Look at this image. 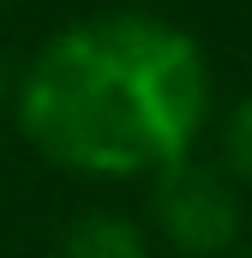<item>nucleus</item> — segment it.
<instances>
[{
	"label": "nucleus",
	"instance_id": "1",
	"mask_svg": "<svg viewBox=\"0 0 252 258\" xmlns=\"http://www.w3.org/2000/svg\"><path fill=\"white\" fill-rule=\"evenodd\" d=\"M210 120V66L150 12H96L42 42L18 84L24 138L72 174H156Z\"/></svg>",
	"mask_w": 252,
	"mask_h": 258
},
{
	"label": "nucleus",
	"instance_id": "2",
	"mask_svg": "<svg viewBox=\"0 0 252 258\" xmlns=\"http://www.w3.org/2000/svg\"><path fill=\"white\" fill-rule=\"evenodd\" d=\"M150 222L180 258H216L240 240V198H234V186L216 168L180 156V162L156 168Z\"/></svg>",
	"mask_w": 252,
	"mask_h": 258
},
{
	"label": "nucleus",
	"instance_id": "3",
	"mask_svg": "<svg viewBox=\"0 0 252 258\" xmlns=\"http://www.w3.org/2000/svg\"><path fill=\"white\" fill-rule=\"evenodd\" d=\"M60 258H150V246H144V234H138L126 216L96 210V216H78V222L66 228Z\"/></svg>",
	"mask_w": 252,
	"mask_h": 258
},
{
	"label": "nucleus",
	"instance_id": "4",
	"mask_svg": "<svg viewBox=\"0 0 252 258\" xmlns=\"http://www.w3.org/2000/svg\"><path fill=\"white\" fill-rule=\"evenodd\" d=\"M222 156H228V168L252 180V96L234 102V114H228V132H222Z\"/></svg>",
	"mask_w": 252,
	"mask_h": 258
},
{
	"label": "nucleus",
	"instance_id": "5",
	"mask_svg": "<svg viewBox=\"0 0 252 258\" xmlns=\"http://www.w3.org/2000/svg\"><path fill=\"white\" fill-rule=\"evenodd\" d=\"M0 84H6V78H0Z\"/></svg>",
	"mask_w": 252,
	"mask_h": 258
}]
</instances>
